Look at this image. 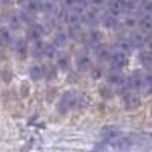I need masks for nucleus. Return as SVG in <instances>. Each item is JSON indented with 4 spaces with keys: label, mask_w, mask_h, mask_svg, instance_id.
<instances>
[]
</instances>
